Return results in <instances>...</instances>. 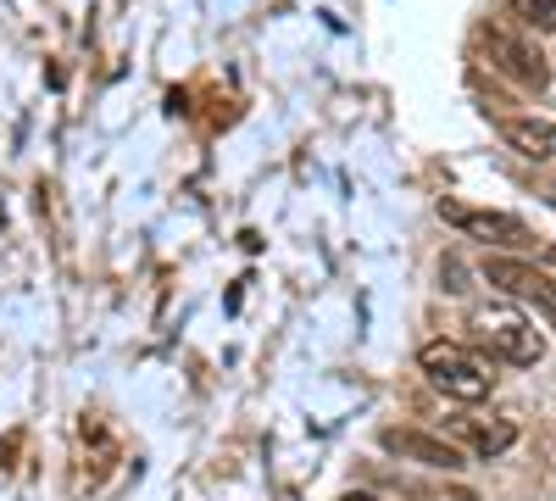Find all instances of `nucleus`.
<instances>
[{"label":"nucleus","instance_id":"f257e3e1","mask_svg":"<svg viewBox=\"0 0 556 501\" xmlns=\"http://www.w3.org/2000/svg\"><path fill=\"white\" fill-rule=\"evenodd\" d=\"M417 368H424L429 385L440 396H451V401H484L495 390V374L456 340H429L424 351H417Z\"/></svg>","mask_w":556,"mask_h":501},{"label":"nucleus","instance_id":"20e7f679","mask_svg":"<svg viewBox=\"0 0 556 501\" xmlns=\"http://www.w3.org/2000/svg\"><path fill=\"white\" fill-rule=\"evenodd\" d=\"M484 279H490L495 290H506V296L529 301L545 324L556 329V279H551L545 267H534V262H523V256H484Z\"/></svg>","mask_w":556,"mask_h":501},{"label":"nucleus","instance_id":"9b49d317","mask_svg":"<svg viewBox=\"0 0 556 501\" xmlns=\"http://www.w3.org/2000/svg\"><path fill=\"white\" fill-rule=\"evenodd\" d=\"M340 501H379V496H367V490H345Z\"/></svg>","mask_w":556,"mask_h":501},{"label":"nucleus","instance_id":"39448f33","mask_svg":"<svg viewBox=\"0 0 556 501\" xmlns=\"http://www.w3.org/2000/svg\"><path fill=\"white\" fill-rule=\"evenodd\" d=\"M379 446L390 451V458L417 463V468H429V474H462V468H468V451L451 446L445 435H429V429L390 424V429H379Z\"/></svg>","mask_w":556,"mask_h":501},{"label":"nucleus","instance_id":"9d476101","mask_svg":"<svg viewBox=\"0 0 556 501\" xmlns=\"http://www.w3.org/2000/svg\"><path fill=\"white\" fill-rule=\"evenodd\" d=\"M529 28H540V34H556V0H506Z\"/></svg>","mask_w":556,"mask_h":501},{"label":"nucleus","instance_id":"0eeeda50","mask_svg":"<svg viewBox=\"0 0 556 501\" xmlns=\"http://www.w3.org/2000/svg\"><path fill=\"white\" fill-rule=\"evenodd\" d=\"M506 146L534 156V162H556V123L551 117H501Z\"/></svg>","mask_w":556,"mask_h":501},{"label":"nucleus","instance_id":"423d86ee","mask_svg":"<svg viewBox=\"0 0 556 501\" xmlns=\"http://www.w3.org/2000/svg\"><path fill=\"white\" fill-rule=\"evenodd\" d=\"M479 51H484V62H490L501 78H513L518 89H545V84H551L545 57L529 51L518 34H506V28H490V23H484V28H479Z\"/></svg>","mask_w":556,"mask_h":501},{"label":"nucleus","instance_id":"f03ea898","mask_svg":"<svg viewBox=\"0 0 556 501\" xmlns=\"http://www.w3.org/2000/svg\"><path fill=\"white\" fill-rule=\"evenodd\" d=\"M440 217L451 223L456 235L468 240H484V246H501V251H529L534 246V229L513 212H490V206H468V201H440Z\"/></svg>","mask_w":556,"mask_h":501},{"label":"nucleus","instance_id":"7ed1b4c3","mask_svg":"<svg viewBox=\"0 0 556 501\" xmlns=\"http://www.w3.org/2000/svg\"><path fill=\"white\" fill-rule=\"evenodd\" d=\"M473 335H479V346H484L495 362H513V368H534V362L545 356L540 329L523 324L518 312H479V317H473Z\"/></svg>","mask_w":556,"mask_h":501},{"label":"nucleus","instance_id":"1a4fd4ad","mask_svg":"<svg viewBox=\"0 0 556 501\" xmlns=\"http://www.w3.org/2000/svg\"><path fill=\"white\" fill-rule=\"evenodd\" d=\"M395 490L406 501H479V490L468 485H429V479H395Z\"/></svg>","mask_w":556,"mask_h":501},{"label":"nucleus","instance_id":"f8f14e48","mask_svg":"<svg viewBox=\"0 0 556 501\" xmlns=\"http://www.w3.org/2000/svg\"><path fill=\"white\" fill-rule=\"evenodd\" d=\"M545 262H551V267H556V251H545Z\"/></svg>","mask_w":556,"mask_h":501},{"label":"nucleus","instance_id":"6e6552de","mask_svg":"<svg viewBox=\"0 0 556 501\" xmlns=\"http://www.w3.org/2000/svg\"><path fill=\"white\" fill-rule=\"evenodd\" d=\"M462 440H468L479 458H501V451H513V440H518V424L513 418H462Z\"/></svg>","mask_w":556,"mask_h":501}]
</instances>
